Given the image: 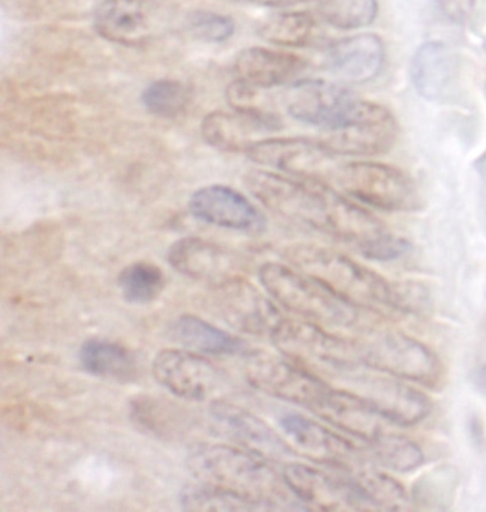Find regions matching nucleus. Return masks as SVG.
Segmentation results:
<instances>
[{"mask_svg": "<svg viewBox=\"0 0 486 512\" xmlns=\"http://www.w3.org/2000/svg\"><path fill=\"white\" fill-rule=\"evenodd\" d=\"M245 182L279 217L354 245L368 259L390 262L410 250L408 242L387 230L375 215L324 182L294 181L264 170L248 173Z\"/></svg>", "mask_w": 486, "mask_h": 512, "instance_id": "1", "label": "nucleus"}, {"mask_svg": "<svg viewBox=\"0 0 486 512\" xmlns=\"http://www.w3.org/2000/svg\"><path fill=\"white\" fill-rule=\"evenodd\" d=\"M285 256L291 266L311 275L336 295L365 310L411 313L420 310L423 305L419 290L396 286L339 251L299 244L288 247Z\"/></svg>", "mask_w": 486, "mask_h": 512, "instance_id": "2", "label": "nucleus"}, {"mask_svg": "<svg viewBox=\"0 0 486 512\" xmlns=\"http://www.w3.org/2000/svg\"><path fill=\"white\" fill-rule=\"evenodd\" d=\"M189 472L198 482L224 488L270 509L299 508L296 499L266 458L248 449L224 443H198L186 457Z\"/></svg>", "mask_w": 486, "mask_h": 512, "instance_id": "3", "label": "nucleus"}, {"mask_svg": "<svg viewBox=\"0 0 486 512\" xmlns=\"http://www.w3.org/2000/svg\"><path fill=\"white\" fill-rule=\"evenodd\" d=\"M258 275L261 286L281 307L330 331L356 334L378 319V313L366 316L365 311L369 310L336 295L329 287L294 266L267 262L261 266Z\"/></svg>", "mask_w": 486, "mask_h": 512, "instance_id": "4", "label": "nucleus"}, {"mask_svg": "<svg viewBox=\"0 0 486 512\" xmlns=\"http://www.w3.org/2000/svg\"><path fill=\"white\" fill-rule=\"evenodd\" d=\"M270 338L285 358L312 373L342 382L366 365L353 337H344L308 320L282 319Z\"/></svg>", "mask_w": 486, "mask_h": 512, "instance_id": "5", "label": "nucleus"}, {"mask_svg": "<svg viewBox=\"0 0 486 512\" xmlns=\"http://www.w3.org/2000/svg\"><path fill=\"white\" fill-rule=\"evenodd\" d=\"M377 320L353 335L362 361L407 382L437 386L443 379V364L438 356L410 335L387 328Z\"/></svg>", "mask_w": 486, "mask_h": 512, "instance_id": "6", "label": "nucleus"}, {"mask_svg": "<svg viewBox=\"0 0 486 512\" xmlns=\"http://www.w3.org/2000/svg\"><path fill=\"white\" fill-rule=\"evenodd\" d=\"M332 184L365 205L389 212H411L420 208V194L413 179L383 163L351 161L341 164Z\"/></svg>", "mask_w": 486, "mask_h": 512, "instance_id": "7", "label": "nucleus"}, {"mask_svg": "<svg viewBox=\"0 0 486 512\" xmlns=\"http://www.w3.org/2000/svg\"><path fill=\"white\" fill-rule=\"evenodd\" d=\"M398 134V121L389 109L357 98L335 127L323 131L318 142L335 155L374 157L389 152Z\"/></svg>", "mask_w": 486, "mask_h": 512, "instance_id": "8", "label": "nucleus"}, {"mask_svg": "<svg viewBox=\"0 0 486 512\" xmlns=\"http://www.w3.org/2000/svg\"><path fill=\"white\" fill-rule=\"evenodd\" d=\"M243 371L246 380L258 391L308 407L312 412L332 388L308 368L263 350H254L246 356Z\"/></svg>", "mask_w": 486, "mask_h": 512, "instance_id": "9", "label": "nucleus"}, {"mask_svg": "<svg viewBox=\"0 0 486 512\" xmlns=\"http://www.w3.org/2000/svg\"><path fill=\"white\" fill-rule=\"evenodd\" d=\"M285 484L305 508L323 511H375L360 485L348 473H327L308 464L284 467Z\"/></svg>", "mask_w": 486, "mask_h": 512, "instance_id": "10", "label": "nucleus"}, {"mask_svg": "<svg viewBox=\"0 0 486 512\" xmlns=\"http://www.w3.org/2000/svg\"><path fill=\"white\" fill-rule=\"evenodd\" d=\"M249 160L287 175L330 185L341 164L335 154L318 140L302 137H273L257 140L246 149Z\"/></svg>", "mask_w": 486, "mask_h": 512, "instance_id": "11", "label": "nucleus"}, {"mask_svg": "<svg viewBox=\"0 0 486 512\" xmlns=\"http://www.w3.org/2000/svg\"><path fill=\"white\" fill-rule=\"evenodd\" d=\"M279 427L284 431L285 439L297 452L318 463L345 472L366 464L363 457L365 446H357L351 439L324 427L320 422L302 413H284L279 418Z\"/></svg>", "mask_w": 486, "mask_h": 512, "instance_id": "12", "label": "nucleus"}, {"mask_svg": "<svg viewBox=\"0 0 486 512\" xmlns=\"http://www.w3.org/2000/svg\"><path fill=\"white\" fill-rule=\"evenodd\" d=\"M152 371L162 388L188 401L209 400L225 385L224 373L192 350H161L153 359Z\"/></svg>", "mask_w": 486, "mask_h": 512, "instance_id": "13", "label": "nucleus"}, {"mask_svg": "<svg viewBox=\"0 0 486 512\" xmlns=\"http://www.w3.org/2000/svg\"><path fill=\"white\" fill-rule=\"evenodd\" d=\"M213 307L236 331L272 335L282 317L278 308L243 277L213 286Z\"/></svg>", "mask_w": 486, "mask_h": 512, "instance_id": "14", "label": "nucleus"}, {"mask_svg": "<svg viewBox=\"0 0 486 512\" xmlns=\"http://www.w3.org/2000/svg\"><path fill=\"white\" fill-rule=\"evenodd\" d=\"M209 419L219 436L237 443L264 458L287 457L293 452L290 443L278 436L269 424L254 413L225 400H213Z\"/></svg>", "mask_w": 486, "mask_h": 512, "instance_id": "15", "label": "nucleus"}, {"mask_svg": "<svg viewBox=\"0 0 486 512\" xmlns=\"http://www.w3.org/2000/svg\"><path fill=\"white\" fill-rule=\"evenodd\" d=\"M188 206L197 220L210 226L245 233H261L267 226L266 215L248 197L225 185L200 188Z\"/></svg>", "mask_w": 486, "mask_h": 512, "instance_id": "16", "label": "nucleus"}, {"mask_svg": "<svg viewBox=\"0 0 486 512\" xmlns=\"http://www.w3.org/2000/svg\"><path fill=\"white\" fill-rule=\"evenodd\" d=\"M356 100L353 92L335 83L300 80L288 91L285 107L291 118L324 131L335 127Z\"/></svg>", "mask_w": 486, "mask_h": 512, "instance_id": "17", "label": "nucleus"}, {"mask_svg": "<svg viewBox=\"0 0 486 512\" xmlns=\"http://www.w3.org/2000/svg\"><path fill=\"white\" fill-rule=\"evenodd\" d=\"M168 263L185 277L218 286L242 277L243 262L225 248L197 236H186L171 245Z\"/></svg>", "mask_w": 486, "mask_h": 512, "instance_id": "18", "label": "nucleus"}, {"mask_svg": "<svg viewBox=\"0 0 486 512\" xmlns=\"http://www.w3.org/2000/svg\"><path fill=\"white\" fill-rule=\"evenodd\" d=\"M96 34L125 47L143 46L153 35V14L147 0H102L93 13Z\"/></svg>", "mask_w": 486, "mask_h": 512, "instance_id": "19", "label": "nucleus"}, {"mask_svg": "<svg viewBox=\"0 0 486 512\" xmlns=\"http://www.w3.org/2000/svg\"><path fill=\"white\" fill-rule=\"evenodd\" d=\"M384 64V44L375 34L336 41L327 49V65L336 79L350 85L371 82Z\"/></svg>", "mask_w": 486, "mask_h": 512, "instance_id": "20", "label": "nucleus"}, {"mask_svg": "<svg viewBox=\"0 0 486 512\" xmlns=\"http://www.w3.org/2000/svg\"><path fill=\"white\" fill-rule=\"evenodd\" d=\"M305 59L294 53L251 47L242 50L234 61L237 79L260 89L276 88L296 82L306 70Z\"/></svg>", "mask_w": 486, "mask_h": 512, "instance_id": "21", "label": "nucleus"}, {"mask_svg": "<svg viewBox=\"0 0 486 512\" xmlns=\"http://www.w3.org/2000/svg\"><path fill=\"white\" fill-rule=\"evenodd\" d=\"M414 88L426 100L443 101L455 94L459 80V61L443 43H426L411 62Z\"/></svg>", "mask_w": 486, "mask_h": 512, "instance_id": "22", "label": "nucleus"}, {"mask_svg": "<svg viewBox=\"0 0 486 512\" xmlns=\"http://www.w3.org/2000/svg\"><path fill=\"white\" fill-rule=\"evenodd\" d=\"M261 131H272L254 116L245 113L212 112L201 122V136L212 148L225 152L246 151L251 145V137Z\"/></svg>", "mask_w": 486, "mask_h": 512, "instance_id": "23", "label": "nucleus"}, {"mask_svg": "<svg viewBox=\"0 0 486 512\" xmlns=\"http://www.w3.org/2000/svg\"><path fill=\"white\" fill-rule=\"evenodd\" d=\"M171 337L185 349L204 355H237L245 350V341L192 314L174 320Z\"/></svg>", "mask_w": 486, "mask_h": 512, "instance_id": "24", "label": "nucleus"}, {"mask_svg": "<svg viewBox=\"0 0 486 512\" xmlns=\"http://www.w3.org/2000/svg\"><path fill=\"white\" fill-rule=\"evenodd\" d=\"M78 361L86 373L101 379L129 380L137 374V359L131 350L98 338L81 344Z\"/></svg>", "mask_w": 486, "mask_h": 512, "instance_id": "25", "label": "nucleus"}, {"mask_svg": "<svg viewBox=\"0 0 486 512\" xmlns=\"http://www.w3.org/2000/svg\"><path fill=\"white\" fill-rule=\"evenodd\" d=\"M179 502L185 511L227 512V511H263L264 506L252 502L239 494L224 488L198 482L186 485L179 494Z\"/></svg>", "mask_w": 486, "mask_h": 512, "instance_id": "26", "label": "nucleus"}, {"mask_svg": "<svg viewBox=\"0 0 486 512\" xmlns=\"http://www.w3.org/2000/svg\"><path fill=\"white\" fill-rule=\"evenodd\" d=\"M315 28L317 23L311 14L305 11H291V13L275 14L264 20L258 28V34L267 43L297 49L311 41Z\"/></svg>", "mask_w": 486, "mask_h": 512, "instance_id": "27", "label": "nucleus"}, {"mask_svg": "<svg viewBox=\"0 0 486 512\" xmlns=\"http://www.w3.org/2000/svg\"><path fill=\"white\" fill-rule=\"evenodd\" d=\"M117 287L129 304H149L165 289V275L153 263L135 262L120 271Z\"/></svg>", "mask_w": 486, "mask_h": 512, "instance_id": "28", "label": "nucleus"}, {"mask_svg": "<svg viewBox=\"0 0 486 512\" xmlns=\"http://www.w3.org/2000/svg\"><path fill=\"white\" fill-rule=\"evenodd\" d=\"M317 13L327 25L353 31L374 22L378 4L377 0H318Z\"/></svg>", "mask_w": 486, "mask_h": 512, "instance_id": "29", "label": "nucleus"}, {"mask_svg": "<svg viewBox=\"0 0 486 512\" xmlns=\"http://www.w3.org/2000/svg\"><path fill=\"white\" fill-rule=\"evenodd\" d=\"M368 452L380 461L381 466L396 472H411L425 460L420 446L395 430L372 443Z\"/></svg>", "mask_w": 486, "mask_h": 512, "instance_id": "30", "label": "nucleus"}, {"mask_svg": "<svg viewBox=\"0 0 486 512\" xmlns=\"http://www.w3.org/2000/svg\"><path fill=\"white\" fill-rule=\"evenodd\" d=\"M144 109L159 118H176L188 107L191 92L179 80L162 79L150 83L141 95Z\"/></svg>", "mask_w": 486, "mask_h": 512, "instance_id": "31", "label": "nucleus"}, {"mask_svg": "<svg viewBox=\"0 0 486 512\" xmlns=\"http://www.w3.org/2000/svg\"><path fill=\"white\" fill-rule=\"evenodd\" d=\"M261 91H264V89L255 88V86L236 79L228 86L227 92H225L227 94L228 106L234 112L245 113V115L260 119L264 124L269 125L272 131L281 130V119L278 118L275 112L264 106L263 101H261Z\"/></svg>", "mask_w": 486, "mask_h": 512, "instance_id": "32", "label": "nucleus"}, {"mask_svg": "<svg viewBox=\"0 0 486 512\" xmlns=\"http://www.w3.org/2000/svg\"><path fill=\"white\" fill-rule=\"evenodd\" d=\"M185 26L195 40L209 44L225 43L236 31V25L231 17L207 10L189 13L186 16Z\"/></svg>", "mask_w": 486, "mask_h": 512, "instance_id": "33", "label": "nucleus"}, {"mask_svg": "<svg viewBox=\"0 0 486 512\" xmlns=\"http://www.w3.org/2000/svg\"><path fill=\"white\" fill-rule=\"evenodd\" d=\"M477 0H438V8L447 20L464 23L476 7Z\"/></svg>", "mask_w": 486, "mask_h": 512, "instance_id": "34", "label": "nucleus"}, {"mask_svg": "<svg viewBox=\"0 0 486 512\" xmlns=\"http://www.w3.org/2000/svg\"><path fill=\"white\" fill-rule=\"evenodd\" d=\"M252 2L263 5V7L284 8L293 7V5L302 4V2H308V0H252Z\"/></svg>", "mask_w": 486, "mask_h": 512, "instance_id": "35", "label": "nucleus"}, {"mask_svg": "<svg viewBox=\"0 0 486 512\" xmlns=\"http://www.w3.org/2000/svg\"><path fill=\"white\" fill-rule=\"evenodd\" d=\"M246 2H252V0H246Z\"/></svg>", "mask_w": 486, "mask_h": 512, "instance_id": "36", "label": "nucleus"}]
</instances>
